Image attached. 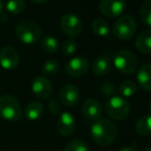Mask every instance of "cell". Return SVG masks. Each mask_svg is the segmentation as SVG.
Listing matches in <instances>:
<instances>
[{
    "instance_id": "obj_3",
    "label": "cell",
    "mask_w": 151,
    "mask_h": 151,
    "mask_svg": "<svg viewBox=\"0 0 151 151\" xmlns=\"http://www.w3.org/2000/svg\"><path fill=\"white\" fill-rule=\"evenodd\" d=\"M23 111L18 99L14 96L0 97V117L8 121H18L22 118Z\"/></svg>"
},
{
    "instance_id": "obj_9",
    "label": "cell",
    "mask_w": 151,
    "mask_h": 151,
    "mask_svg": "<svg viewBox=\"0 0 151 151\" xmlns=\"http://www.w3.org/2000/svg\"><path fill=\"white\" fill-rule=\"evenodd\" d=\"M90 69V62L84 57H75L66 65V73L71 77H81Z\"/></svg>"
},
{
    "instance_id": "obj_25",
    "label": "cell",
    "mask_w": 151,
    "mask_h": 151,
    "mask_svg": "<svg viewBox=\"0 0 151 151\" xmlns=\"http://www.w3.org/2000/svg\"><path fill=\"white\" fill-rule=\"evenodd\" d=\"M60 70V63L57 60L50 59L42 65V73L46 76H52L57 74Z\"/></svg>"
},
{
    "instance_id": "obj_20",
    "label": "cell",
    "mask_w": 151,
    "mask_h": 151,
    "mask_svg": "<svg viewBox=\"0 0 151 151\" xmlns=\"http://www.w3.org/2000/svg\"><path fill=\"white\" fill-rule=\"evenodd\" d=\"M139 14L142 23L151 28V0H144L142 2Z\"/></svg>"
},
{
    "instance_id": "obj_31",
    "label": "cell",
    "mask_w": 151,
    "mask_h": 151,
    "mask_svg": "<svg viewBox=\"0 0 151 151\" xmlns=\"http://www.w3.org/2000/svg\"><path fill=\"white\" fill-rule=\"evenodd\" d=\"M32 2H35V3H38V4H41V3H45L47 2L48 0H31Z\"/></svg>"
},
{
    "instance_id": "obj_16",
    "label": "cell",
    "mask_w": 151,
    "mask_h": 151,
    "mask_svg": "<svg viewBox=\"0 0 151 151\" xmlns=\"http://www.w3.org/2000/svg\"><path fill=\"white\" fill-rule=\"evenodd\" d=\"M137 82L142 90L151 91V64H145L138 70Z\"/></svg>"
},
{
    "instance_id": "obj_34",
    "label": "cell",
    "mask_w": 151,
    "mask_h": 151,
    "mask_svg": "<svg viewBox=\"0 0 151 151\" xmlns=\"http://www.w3.org/2000/svg\"><path fill=\"white\" fill-rule=\"evenodd\" d=\"M149 112H150V113H151V102H150V103H149Z\"/></svg>"
},
{
    "instance_id": "obj_19",
    "label": "cell",
    "mask_w": 151,
    "mask_h": 151,
    "mask_svg": "<svg viewBox=\"0 0 151 151\" xmlns=\"http://www.w3.org/2000/svg\"><path fill=\"white\" fill-rule=\"evenodd\" d=\"M136 132L140 136L151 135V114L142 115L136 122Z\"/></svg>"
},
{
    "instance_id": "obj_2",
    "label": "cell",
    "mask_w": 151,
    "mask_h": 151,
    "mask_svg": "<svg viewBox=\"0 0 151 151\" xmlns=\"http://www.w3.org/2000/svg\"><path fill=\"white\" fill-rule=\"evenodd\" d=\"M16 35L25 44H33L41 39L42 31L37 23L30 20H23L16 26Z\"/></svg>"
},
{
    "instance_id": "obj_12",
    "label": "cell",
    "mask_w": 151,
    "mask_h": 151,
    "mask_svg": "<svg viewBox=\"0 0 151 151\" xmlns=\"http://www.w3.org/2000/svg\"><path fill=\"white\" fill-rule=\"evenodd\" d=\"M19 52L12 46H4L0 52V66L5 70H12L19 65Z\"/></svg>"
},
{
    "instance_id": "obj_1",
    "label": "cell",
    "mask_w": 151,
    "mask_h": 151,
    "mask_svg": "<svg viewBox=\"0 0 151 151\" xmlns=\"http://www.w3.org/2000/svg\"><path fill=\"white\" fill-rule=\"evenodd\" d=\"M91 135L93 141L101 147H106L116 141L118 136V129L114 122L105 118L96 120L91 125Z\"/></svg>"
},
{
    "instance_id": "obj_17",
    "label": "cell",
    "mask_w": 151,
    "mask_h": 151,
    "mask_svg": "<svg viewBox=\"0 0 151 151\" xmlns=\"http://www.w3.org/2000/svg\"><path fill=\"white\" fill-rule=\"evenodd\" d=\"M135 46L142 54H151V30H144L137 36Z\"/></svg>"
},
{
    "instance_id": "obj_15",
    "label": "cell",
    "mask_w": 151,
    "mask_h": 151,
    "mask_svg": "<svg viewBox=\"0 0 151 151\" xmlns=\"http://www.w3.org/2000/svg\"><path fill=\"white\" fill-rule=\"evenodd\" d=\"M91 69L93 74L97 76H104L109 73L111 69V60L107 56H99L93 60L91 64Z\"/></svg>"
},
{
    "instance_id": "obj_32",
    "label": "cell",
    "mask_w": 151,
    "mask_h": 151,
    "mask_svg": "<svg viewBox=\"0 0 151 151\" xmlns=\"http://www.w3.org/2000/svg\"><path fill=\"white\" fill-rule=\"evenodd\" d=\"M2 9H3V1L0 0V14L2 12Z\"/></svg>"
},
{
    "instance_id": "obj_30",
    "label": "cell",
    "mask_w": 151,
    "mask_h": 151,
    "mask_svg": "<svg viewBox=\"0 0 151 151\" xmlns=\"http://www.w3.org/2000/svg\"><path fill=\"white\" fill-rule=\"evenodd\" d=\"M119 151H137V150H136V148L133 147V146H127V147L121 148Z\"/></svg>"
},
{
    "instance_id": "obj_6",
    "label": "cell",
    "mask_w": 151,
    "mask_h": 151,
    "mask_svg": "<svg viewBox=\"0 0 151 151\" xmlns=\"http://www.w3.org/2000/svg\"><path fill=\"white\" fill-rule=\"evenodd\" d=\"M106 113L114 120H123L127 117L131 111L129 103L122 97L114 96L107 101L105 105Z\"/></svg>"
},
{
    "instance_id": "obj_33",
    "label": "cell",
    "mask_w": 151,
    "mask_h": 151,
    "mask_svg": "<svg viewBox=\"0 0 151 151\" xmlns=\"http://www.w3.org/2000/svg\"><path fill=\"white\" fill-rule=\"evenodd\" d=\"M144 151H151V147H148V148H146Z\"/></svg>"
},
{
    "instance_id": "obj_13",
    "label": "cell",
    "mask_w": 151,
    "mask_h": 151,
    "mask_svg": "<svg viewBox=\"0 0 151 151\" xmlns=\"http://www.w3.org/2000/svg\"><path fill=\"white\" fill-rule=\"evenodd\" d=\"M57 129L61 136L69 137L73 135L76 129V121L70 112H61L57 122Z\"/></svg>"
},
{
    "instance_id": "obj_21",
    "label": "cell",
    "mask_w": 151,
    "mask_h": 151,
    "mask_svg": "<svg viewBox=\"0 0 151 151\" xmlns=\"http://www.w3.org/2000/svg\"><path fill=\"white\" fill-rule=\"evenodd\" d=\"M91 29H93V33L97 34L98 36H101V37L107 36L110 32L109 25L103 19H96V20H93V24H91Z\"/></svg>"
},
{
    "instance_id": "obj_11",
    "label": "cell",
    "mask_w": 151,
    "mask_h": 151,
    "mask_svg": "<svg viewBox=\"0 0 151 151\" xmlns=\"http://www.w3.org/2000/svg\"><path fill=\"white\" fill-rule=\"evenodd\" d=\"M59 98L63 105L67 107H74L80 100L79 90L73 84H66L60 90Z\"/></svg>"
},
{
    "instance_id": "obj_23",
    "label": "cell",
    "mask_w": 151,
    "mask_h": 151,
    "mask_svg": "<svg viewBox=\"0 0 151 151\" xmlns=\"http://www.w3.org/2000/svg\"><path fill=\"white\" fill-rule=\"evenodd\" d=\"M26 1L25 0H8L6 3V9L12 14H20L26 9Z\"/></svg>"
},
{
    "instance_id": "obj_24",
    "label": "cell",
    "mask_w": 151,
    "mask_h": 151,
    "mask_svg": "<svg viewBox=\"0 0 151 151\" xmlns=\"http://www.w3.org/2000/svg\"><path fill=\"white\" fill-rule=\"evenodd\" d=\"M138 91V86L133 80H123L119 86L120 93L125 98L134 96Z\"/></svg>"
},
{
    "instance_id": "obj_10",
    "label": "cell",
    "mask_w": 151,
    "mask_h": 151,
    "mask_svg": "<svg viewBox=\"0 0 151 151\" xmlns=\"http://www.w3.org/2000/svg\"><path fill=\"white\" fill-rule=\"evenodd\" d=\"M31 88L39 100H46L52 95V82L45 76H36L32 81Z\"/></svg>"
},
{
    "instance_id": "obj_18",
    "label": "cell",
    "mask_w": 151,
    "mask_h": 151,
    "mask_svg": "<svg viewBox=\"0 0 151 151\" xmlns=\"http://www.w3.org/2000/svg\"><path fill=\"white\" fill-rule=\"evenodd\" d=\"M43 105L38 101H33L30 102L28 105L26 106L25 109V116L27 119L29 120H37L43 115Z\"/></svg>"
},
{
    "instance_id": "obj_28",
    "label": "cell",
    "mask_w": 151,
    "mask_h": 151,
    "mask_svg": "<svg viewBox=\"0 0 151 151\" xmlns=\"http://www.w3.org/2000/svg\"><path fill=\"white\" fill-rule=\"evenodd\" d=\"M47 106L50 111H52L54 114H59V113L61 114V104L57 100L52 99L50 101H48Z\"/></svg>"
},
{
    "instance_id": "obj_14",
    "label": "cell",
    "mask_w": 151,
    "mask_h": 151,
    "mask_svg": "<svg viewBox=\"0 0 151 151\" xmlns=\"http://www.w3.org/2000/svg\"><path fill=\"white\" fill-rule=\"evenodd\" d=\"M82 113L88 119L98 120L102 115V106L95 99H86L82 104Z\"/></svg>"
},
{
    "instance_id": "obj_5",
    "label": "cell",
    "mask_w": 151,
    "mask_h": 151,
    "mask_svg": "<svg viewBox=\"0 0 151 151\" xmlns=\"http://www.w3.org/2000/svg\"><path fill=\"white\" fill-rule=\"evenodd\" d=\"M113 64L115 68L122 74H133L139 67L138 58L133 52L122 50L114 55Z\"/></svg>"
},
{
    "instance_id": "obj_26",
    "label": "cell",
    "mask_w": 151,
    "mask_h": 151,
    "mask_svg": "<svg viewBox=\"0 0 151 151\" xmlns=\"http://www.w3.org/2000/svg\"><path fill=\"white\" fill-rule=\"evenodd\" d=\"M64 151H90V149H88V146L86 145V143L84 141L75 139L70 141L66 145Z\"/></svg>"
},
{
    "instance_id": "obj_27",
    "label": "cell",
    "mask_w": 151,
    "mask_h": 151,
    "mask_svg": "<svg viewBox=\"0 0 151 151\" xmlns=\"http://www.w3.org/2000/svg\"><path fill=\"white\" fill-rule=\"evenodd\" d=\"M76 50H77V43L73 38H69L64 41L63 46H62V52L65 56H72L76 52Z\"/></svg>"
},
{
    "instance_id": "obj_7",
    "label": "cell",
    "mask_w": 151,
    "mask_h": 151,
    "mask_svg": "<svg viewBox=\"0 0 151 151\" xmlns=\"http://www.w3.org/2000/svg\"><path fill=\"white\" fill-rule=\"evenodd\" d=\"M61 29L66 35L70 38L77 37L82 32V23L81 20L72 12H67L61 18L60 21Z\"/></svg>"
},
{
    "instance_id": "obj_8",
    "label": "cell",
    "mask_w": 151,
    "mask_h": 151,
    "mask_svg": "<svg viewBox=\"0 0 151 151\" xmlns=\"http://www.w3.org/2000/svg\"><path fill=\"white\" fill-rule=\"evenodd\" d=\"M127 7L125 0H101L99 3V9L102 14L110 19L120 17Z\"/></svg>"
},
{
    "instance_id": "obj_29",
    "label": "cell",
    "mask_w": 151,
    "mask_h": 151,
    "mask_svg": "<svg viewBox=\"0 0 151 151\" xmlns=\"http://www.w3.org/2000/svg\"><path fill=\"white\" fill-rule=\"evenodd\" d=\"M115 93V88H114L113 84L108 83V82H105L102 86V93L104 96H111Z\"/></svg>"
},
{
    "instance_id": "obj_22",
    "label": "cell",
    "mask_w": 151,
    "mask_h": 151,
    "mask_svg": "<svg viewBox=\"0 0 151 151\" xmlns=\"http://www.w3.org/2000/svg\"><path fill=\"white\" fill-rule=\"evenodd\" d=\"M41 46H42V50L45 52H47V54H55L59 50L60 44H59V41L56 37L48 35L42 38Z\"/></svg>"
},
{
    "instance_id": "obj_4",
    "label": "cell",
    "mask_w": 151,
    "mask_h": 151,
    "mask_svg": "<svg viewBox=\"0 0 151 151\" xmlns=\"http://www.w3.org/2000/svg\"><path fill=\"white\" fill-rule=\"evenodd\" d=\"M136 31H137V23L134 17L129 14L120 17L112 27L113 35L122 41H127L133 38Z\"/></svg>"
}]
</instances>
